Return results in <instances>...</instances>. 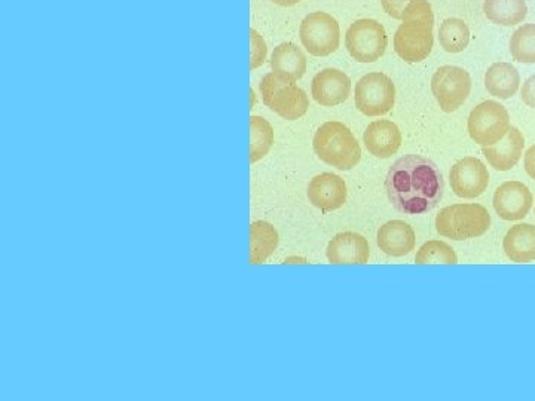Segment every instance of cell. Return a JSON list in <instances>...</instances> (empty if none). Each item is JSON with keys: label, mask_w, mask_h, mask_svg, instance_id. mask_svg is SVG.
<instances>
[{"label": "cell", "mask_w": 535, "mask_h": 401, "mask_svg": "<svg viewBox=\"0 0 535 401\" xmlns=\"http://www.w3.org/2000/svg\"><path fill=\"white\" fill-rule=\"evenodd\" d=\"M534 197L522 182H506L498 186L492 204L498 217L507 222H516L527 217L533 208Z\"/></svg>", "instance_id": "obj_12"}, {"label": "cell", "mask_w": 535, "mask_h": 401, "mask_svg": "<svg viewBox=\"0 0 535 401\" xmlns=\"http://www.w3.org/2000/svg\"><path fill=\"white\" fill-rule=\"evenodd\" d=\"M521 76L518 69L510 63H495L486 70L485 88L492 97L509 100L518 93Z\"/></svg>", "instance_id": "obj_20"}, {"label": "cell", "mask_w": 535, "mask_h": 401, "mask_svg": "<svg viewBox=\"0 0 535 401\" xmlns=\"http://www.w3.org/2000/svg\"><path fill=\"white\" fill-rule=\"evenodd\" d=\"M503 250L512 262H533L535 260V226L530 223L512 226L504 237Z\"/></svg>", "instance_id": "obj_19"}, {"label": "cell", "mask_w": 535, "mask_h": 401, "mask_svg": "<svg viewBox=\"0 0 535 401\" xmlns=\"http://www.w3.org/2000/svg\"><path fill=\"white\" fill-rule=\"evenodd\" d=\"M470 139L482 148L497 145L510 130V115L497 101H483L467 119Z\"/></svg>", "instance_id": "obj_5"}, {"label": "cell", "mask_w": 535, "mask_h": 401, "mask_svg": "<svg viewBox=\"0 0 535 401\" xmlns=\"http://www.w3.org/2000/svg\"><path fill=\"white\" fill-rule=\"evenodd\" d=\"M403 21H423V23L434 26L433 9L427 0H414L406 9Z\"/></svg>", "instance_id": "obj_28"}, {"label": "cell", "mask_w": 535, "mask_h": 401, "mask_svg": "<svg viewBox=\"0 0 535 401\" xmlns=\"http://www.w3.org/2000/svg\"><path fill=\"white\" fill-rule=\"evenodd\" d=\"M313 148L324 164L336 170H353L362 161L359 142L342 122L330 121L321 125L314 136Z\"/></svg>", "instance_id": "obj_2"}, {"label": "cell", "mask_w": 535, "mask_h": 401, "mask_svg": "<svg viewBox=\"0 0 535 401\" xmlns=\"http://www.w3.org/2000/svg\"><path fill=\"white\" fill-rule=\"evenodd\" d=\"M439 44L446 52L458 54L469 47V26L460 18H448L440 24Z\"/></svg>", "instance_id": "obj_24"}, {"label": "cell", "mask_w": 535, "mask_h": 401, "mask_svg": "<svg viewBox=\"0 0 535 401\" xmlns=\"http://www.w3.org/2000/svg\"><path fill=\"white\" fill-rule=\"evenodd\" d=\"M522 101L531 109H535V75L528 78L522 87Z\"/></svg>", "instance_id": "obj_31"}, {"label": "cell", "mask_w": 535, "mask_h": 401, "mask_svg": "<svg viewBox=\"0 0 535 401\" xmlns=\"http://www.w3.org/2000/svg\"><path fill=\"white\" fill-rule=\"evenodd\" d=\"M510 54L518 63L535 64V24H524L513 33Z\"/></svg>", "instance_id": "obj_26"}, {"label": "cell", "mask_w": 535, "mask_h": 401, "mask_svg": "<svg viewBox=\"0 0 535 401\" xmlns=\"http://www.w3.org/2000/svg\"><path fill=\"white\" fill-rule=\"evenodd\" d=\"M354 101L363 115L372 118L387 115L396 103V87L384 73H368L357 82Z\"/></svg>", "instance_id": "obj_7"}, {"label": "cell", "mask_w": 535, "mask_h": 401, "mask_svg": "<svg viewBox=\"0 0 535 401\" xmlns=\"http://www.w3.org/2000/svg\"><path fill=\"white\" fill-rule=\"evenodd\" d=\"M449 182H451L452 191L457 197L473 200V198L481 197L483 192L488 189V168L485 167L481 159L475 158V156H466L451 168Z\"/></svg>", "instance_id": "obj_11"}, {"label": "cell", "mask_w": 535, "mask_h": 401, "mask_svg": "<svg viewBox=\"0 0 535 401\" xmlns=\"http://www.w3.org/2000/svg\"><path fill=\"white\" fill-rule=\"evenodd\" d=\"M307 195L314 207L319 208L323 213H330L347 202V183L336 174H319L308 185Z\"/></svg>", "instance_id": "obj_13"}, {"label": "cell", "mask_w": 535, "mask_h": 401, "mask_svg": "<svg viewBox=\"0 0 535 401\" xmlns=\"http://www.w3.org/2000/svg\"><path fill=\"white\" fill-rule=\"evenodd\" d=\"M274 145V130L267 119L250 116V164L268 155Z\"/></svg>", "instance_id": "obj_25"}, {"label": "cell", "mask_w": 535, "mask_h": 401, "mask_svg": "<svg viewBox=\"0 0 535 401\" xmlns=\"http://www.w3.org/2000/svg\"><path fill=\"white\" fill-rule=\"evenodd\" d=\"M385 191L397 211L415 216L428 213L439 205L445 192V180L431 159L411 153L391 165L385 179Z\"/></svg>", "instance_id": "obj_1"}, {"label": "cell", "mask_w": 535, "mask_h": 401, "mask_svg": "<svg viewBox=\"0 0 535 401\" xmlns=\"http://www.w3.org/2000/svg\"><path fill=\"white\" fill-rule=\"evenodd\" d=\"M387 47V32L378 21L363 18L348 27L345 48L359 63H375L385 54Z\"/></svg>", "instance_id": "obj_6"}, {"label": "cell", "mask_w": 535, "mask_h": 401, "mask_svg": "<svg viewBox=\"0 0 535 401\" xmlns=\"http://www.w3.org/2000/svg\"><path fill=\"white\" fill-rule=\"evenodd\" d=\"M491 228V214L481 204H455L436 217V231L454 241L482 237Z\"/></svg>", "instance_id": "obj_4"}, {"label": "cell", "mask_w": 535, "mask_h": 401, "mask_svg": "<svg viewBox=\"0 0 535 401\" xmlns=\"http://www.w3.org/2000/svg\"><path fill=\"white\" fill-rule=\"evenodd\" d=\"M296 82L292 76L271 72L259 85L265 106L286 121H298L310 107L307 93Z\"/></svg>", "instance_id": "obj_3"}, {"label": "cell", "mask_w": 535, "mask_h": 401, "mask_svg": "<svg viewBox=\"0 0 535 401\" xmlns=\"http://www.w3.org/2000/svg\"><path fill=\"white\" fill-rule=\"evenodd\" d=\"M414 0H381L382 8L394 20H402L405 17L406 9Z\"/></svg>", "instance_id": "obj_30"}, {"label": "cell", "mask_w": 535, "mask_h": 401, "mask_svg": "<svg viewBox=\"0 0 535 401\" xmlns=\"http://www.w3.org/2000/svg\"><path fill=\"white\" fill-rule=\"evenodd\" d=\"M280 238L271 223L258 220L250 226V263L261 265L277 250Z\"/></svg>", "instance_id": "obj_21"}, {"label": "cell", "mask_w": 535, "mask_h": 401, "mask_svg": "<svg viewBox=\"0 0 535 401\" xmlns=\"http://www.w3.org/2000/svg\"><path fill=\"white\" fill-rule=\"evenodd\" d=\"M472 91L469 72L457 66H443L437 69L431 79V93L446 113L455 112L463 106Z\"/></svg>", "instance_id": "obj_9"}, {"label": "cell", "mask_w": 535, "mask_h": 401, "mask_svg": "<svg viewBox=\"0 0 535 401\" xmlns=\"http://www.w3.org/2000/svg\"><path fill=\"white\" fill-rule=\"evenodd\" d=\"M483 12L491 23L512 27L527 18L528 6L525 0H485Z\"/></svg>", "instance_id": "obj_23"}, {"label": "cell", "mask_w": 535, "mask_h": 401, "mask_svg": "<svg viewBox=\"0 0 535 401\" xmlns=\"http://www.w3.org/2000/svg\"><path fill=\"white\" fill-rule=\"evenodd\" d=\"M311 94H313V99L323 107L338 106L350 97V78L338 69L321 70L314 76Z\"/></svg>", "instance_id": "obj_15"}, {"label": "cell", "mask_w": 535, "mask_h": 401, "mask_svg": "<svg viewBox=\"0 0 535 401\" xmlns=\"http://www.w3.org/2000/svg\"><path fill=\"white\" fill-rule=\"evenodd\" d=\"M524 165L528 176L535 180V145L531 146L527 153H525Z\"/></svg>", "instance_id": "obj_32"}, {"label": "cell", "mask_w": 535, "mask_h": 401, "mask_svg": "<svg viewBox=\"0 0 535 401\" xmlns=\"http://www.w3.org/2000/svg\"><path fill=\"white\" fill-rule=\"evenodd\" d=\"M299 38L314 57H327L339 48L341 30L338 21L327 12H313L301 23Z\"/></svg>", "instance_id": "obj_8"}, {"label": "cell", "mask_w": 535, "mask_h": 401, "mask_svg": "<svg viewBox=\"0 0 535 401\" xmlns=\"http://www.w3.org/2000/svg\"><path fill=\"white\" fill-rule=\"evenodd\" d=\"M250 45H252L250 70H255L261 67L265 63V60H267L268 47L265 39L255 29H250Z\"/></svg>", "instance_id": "obj_29"}, {"label": "cell", "mask_w": 535, "mask_h": 401, "mask_svg": "<svg viewBox=\"0 0 535 401\" xmlns=\"http://www.w3.org/2000/svg\"><path fill=\"white\" fill-rule=\"evenodd\" d=\"M534 214H535V208H534Z\"/></svg>", "instance_id": "obj_34"}, {"label": "cell", "mask_w": 535, "mask_h": 401, "mask_svg": "<svg viewBox=\"0 0 535 401\" xmlns=\"http://www.w3.org/2000/svg\"><path fill=\"white\" fill-rule=\"evenodd\" d=\"M271 69L272 72L292 76L299 81L307 72V57L301 48L290 42H284L275 47L272 52Z\"/></svg>", "instance_id": "obj_22"}, {"label": "cell", "mask_w": 535, "mask_h": 401, "mask_svg": "<svg viewBox=\"0 0 535 401\" xmlns=\"http://www.w3.org/2000/svg\"><path fill=\"white\" fill-rule=\"evenodd\" d=\"M326 256L332 265H366L371 257V247L363 235L341 232L330 240Z\"/></svg>", "instance_id": "obj_14"}, {"label": "cell", "mask_w": 535, "mask_h": 401, "mask_svg": "<svg viewBox=\"0 0 535 401\" xmlns=\"http://www.w3.org/2000/svg\"><path fill=\"white\" fill-rule=\"evenodd\" d=\"M525 139L518 128L510 127L509 133L497 145L482 148L488 164L497 171H509L518 164L524 153Z\"/></svg>", "instance_id": "obj_18"}, {"label": "cell", "mask_w": 535, "mask_h": 401, "mask_svg": "<svg viewBox=\"0 0 535 401\" xmlns=\"http://www.w3.org/2000/svg\"><path fill=\"white\" fill-rule=\"evenodd\" d=\"M433 44V26L423 21H403L394 35V51L406 63L426 60Z\"/></svg>", "instance_id": "obj_10"}, {"label": "cell", "mask_w": 535, "mask_h": 401, "mask_svg": "<svg viewBox=\"0 0 535 401\" xmlns=\"http://www.w3.org/2000/svg\"><path fill=\"white\" fill-rule=\"evenodd\" d=\"M363 143L375 158L388 159L399 152L402 146V133L394 122L379 119L366 128Z\"/></svg>", "instance_id": "obj_16"}, {"label": "cell", "mask_w": 535, "mask_h": 401, "mask_svg": "<svg viewBox=\"0 0 535 401\" xmlns=\"http://www.w3.org/2000/svg\"><path fill=\"white\" fill-rule=\"evenodd\" d=\"M272 2L278 6H293L296 5V3L301 2V0H272Z\"/></svg>", "instance_id": "obj_33"}, {"label": "cell", "mask_w": 535, "mask_h": 401, "mask_svg": "<svg viewBox=\"0 0 535 401\" xmlns=\"http://www.w3.org/2000/svg\"><path fill=\"white\" fill-rule=\"evenodd\" d=\"M417 265H434V263H443V265H457L458 256L454 249L443 241H428L415 256Z\"/></svg>", "instance_id": "obj_27"}, {"label": "cell", "mask_w": 535, "mask_h": 401, "mask_svg": "<svg viewBox=\"0 0 535 401\" xmlns=\"http://www.w3.org/2000/svg\"><path fill=\"white\" fill-rule=\"evenodd\" d=\"M376 244L387 256L403 257L415 250L417 237L409 223L391 220L378 229Z\"/></svg>", "instance_id": "obj_17"}]
</instances>
